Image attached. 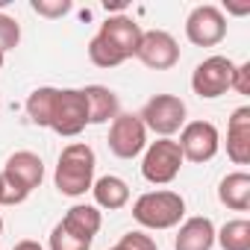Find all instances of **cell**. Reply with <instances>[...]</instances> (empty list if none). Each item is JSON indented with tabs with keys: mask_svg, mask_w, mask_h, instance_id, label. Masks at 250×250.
<instances>
[{
	"mask_svg": "<svg viewBox=\"0 0 250 250\" xmlns=\"http://www.w3.org/2000/svg\"><path fill=\"white\" fill-rule=\"evenodd\" d=\"M147 147V130L139 115L118 112V118L109 124V150L118 159H136Z\"/></svg>",
	"mask_w": 250,
	"mask_h": 250,
	"instance_id": "7",
	"label": "cell"
},
{
	"mask_svg": "<svg viewBox=\"0 0 250 250\" xmlns=\"http://www.w3.org/2000/svg\"><path fill=\"white\" fill-rule=\"evenodd\" d=\"M183 150L174 139H159L150 142L145 147V159H142V177L153 186H168L177 180L180 168H183Z\"/></svg>",
	"mask_w": 250,
	"mask_h": 250,
	"instance_id": "6",
	"label": "cell"
},
{
	"mask_svg": "<svg viewBox=\"0 0 250 250\" xmlns=\"http://www.w3.org/2000/svg\"><path fill=\"white\" fill-rule=\"evenodd\" d=\"M180 150H183V159L188 162H209L218 156L221 150V136H218V127L212 121H188L183 133H180Z\"/></svg>",
	"mask_w": 250,
	"mask_h": 250,
	"instance_id": "9",
	"label": "cell"
},
{
	"mask_svg": "<svg viewBox=\"0 0 250 250\" xmlns=\"http://www.w3.org/2000/svg\"><path fill=\"white\" fill-rule=\"evenodd\" d=\"M0 206H18L15 197H12V191H9V186L3 183V177H0Z\"/></svg>",
	"mask_w": 250,
	"mask_h": 250,
	"instance_id": "27",
	"label": "cell"
},
{
	"mask_svg": "<svg viewBox=\"0 0 250 250\" xmlns=\"http://www.w3.org/2000/svg\"><path fill=\"white\" fill-rule=\"evenodd\" d=\"M136 59L153 71H171L180 62V44L165 30H147V33H142Z\"/></svg>",
	"mask_w": 250,
	"mask_h": 250,
	"instance_id": "11",
	"label": "cell"
},
{
	"mask_svg": "<svg viewBox=\"0 0 250 250\" xmlns=\"http://www.w3.org/2000/svg\"><path fill=\"white\" fill-rule=\"evenodd\" d=\"M186 200L177 191H147L133 203V218L147 229H171L183 221Z\"/></svg>",
	"mask_w": 250,
	"mask_h": 250,
	"instance_id": "2",
	"label": "cell"
},
{
	"mask_svg": "<svg viewBox=\"0 0 250 250\" xmlns=\"http://www.w3.org/2000/svg\"><path fill=\"white\" fill-rule=\"evenodd\" d=\"M88 127V106L83 88H56L50 130L62 139H74Z\"/></svg>",
	"mask_w": 250,
	"mask_h": 250,
	"instance_id": "3",
	"label": "cell"
},
{
	"mask_svg": "<svg viewBox=\"0 0 250 250\" xmlns=\"http://www.w3.org/2000/svg\"><path fill=\"white\" fill-rule=\"evenodd\" d=\"M12 250H44V247H42L39 241H33V238H24V241H18Z\"/></svg>",
	"mask_w": 250,
	"mask_h": 250,
	"instance_id": "28",
	"label": "cell"
},
{
	"mask_svg": "<svg viewBox=\"0 0 250 250\" xmlns=\"http://www.w3.org/2000/svg\"><path fill=\"white\" fill-rule=\"evenodd\" d=\"M0 177H3V183L9 186L15 203H24L33 194V188L42 186V180H44V162L33 150H18V153H12L6 159L3 174H0Z\"/></svg>",
	"mask_w": 250,
	"mask_h": 250,
	"instance_id": "4",
	"label": "cell"
},
{
	"mask_svg": "<svg viewBox=\"0 0 250 250\" xmlns=\"http://www.w3.org/2000/svg\"><path fill=\"white\" fill-rule=\"evenodd\" d=\"M227 156L235 165L250 162V106H238L227 127Z\"/></svg>",
	"mask_w": 250,
	"mask_h": 250,
	"instance_id": "13",
	"label": "cell"
},
{
	"mask_svg": "<svg viewBox=\"0 0 250 250\" xmlns=\"http://www.w3.org/2000/svg\"><path fill=\"white\" fill-rule=\"evenodd\" d=\"M139 118L145 124V130L156 133L159 139H171L186 127V103L177 94H156L145 103Z\"/></svg>",
	"mask_w": 250,
	"mask_h": 250,
	"instance_id": "5",
	"label": "cell"
},
{
	"mask_svg": "<svg viewBox=\"0 0 250 250\" xmlns=\"http://www.w3.org/2000/svg\"><path fill=\"white\" fill-rule=\"evenodd\" d=\"M3 56H6V53H0V68H3Z\"/></svg>",
	"mask_w": 250,
	"mask_h": 250,
	"instance_id": "30",
	"label": "cell"
},
{
	"mask_svg": "<svg viewBox=\"0 0 250 250\" xmlns=\"http://www.w3.org/2000/svg\"><path fill=\"white\" fill-rule=\"evenodd\" d=\"M118 247L121 250H159L156 241L150 235H145V232H127V235H121Z\"/></svg>",
	"mask_w": 250,
	"mask_h": 250,
	"instance_id": "25",
	"label": "cell"
},
{
	"mask_svg": "<svg viewBox=\"0 0 250 250\" xmlns=\"http://www.w3.org/2000/svg\"><path fill=\"white\" fill-rule=\"evenodd\" d=\"M88 59H91L97 68H118L121 62H127V59H124V56H121V53H118V50H115L100 33L88 42Z\"/></svg>",
	"mask_w": 250,
	"mask_h": 250,
	"instance_id": "21",
	"label": "cell"
},
{
	"mask_svg": "<svg viewBox=\"0 0 250 250\" xmlns=\"http://www.w3.org/2000/svg\"><path fill=\"white\" fill-rule=\"evenodd\" d=\"M215 241L224 250H250V221L247 218L227 221L221 229H215Z\"/></svg>",
	"mask_w": 250,
	"mask_h": 250,
	"instance_id": "19",
	"label": "cell"
},
{
	"mask_svg": "<svg viewBox=\"0 0 250 250\" xmlns=\"http://www.w3.org/2000/svg\"><path fill=\"white\" fill-rule=\"evenodd\" d=\"M50 250H91V241H83V238L71 235L62 224H56L50 232Z\"/></svg>",
	"mask_w": 250,
	"mask_h": 250,
	"instance_id": "22",
	"label": "cell"
},
{
	"mask_svg": "<svg viewBox=\"0 0 250 250\" xmlns=\"http://www.w3.org/2000/svg\"><path fill=\"white\" fill-rule=\"evenodd\" d=\"M109 250H121V247H118V244H115V247H109Z\"/></svg>",
	"mask_w": 250,
	"mask_h": 250,
	"instance_id": "31",
	"label": "cell"
},
{
	"mask_svg": "<svg viewBox=\"0 0 250 250\" xmlns=\"http://www.w3.org/2000/svg\"><path fill=\"white\" fill-rule=\"evenodd\" d=\"M94 168H97L94 150L85 142H74L59 153L53 183L65 197H83L94 186Z\"/></svg>",
	"mask_w": 250,
	"mask_h": 250,
	"instance_id": "1",
	"label": "cell"
},
{
	"mask_svg": "<svg viewBox=\"0 0 250 250\" xmlns=\"http://www.w3.org/2000/svg\"><path fill=\"white\" fill-rule=\"evenodd\" d=\"M85 106H88V124H112L121 112L118 94L106 85H85Z\"/></svg>",
	"mask_w": 250,
	"mask_h": 250,
	"instance_id": "15",
	"label": "cell"
},
{
	"mask_svg": "<svg viewBox=\"0 0 250 250\" xmlns=\"http://www.w3.org/2000/svg\"><path fill=\"white\" fill-rule=\"evenodd\" d=\"M232 88L238 94H250V62L235 65V71H232Z\"/></svg>",
	"mask_w": 250,
	"mask_h": 250,
	"instance_id": "26",
	"label": "cell"
},
{
	"mask_svg": "<svg viewBox=\"0 0 250 250\" xmlns=\"http://www.w3.org/2000/svg\"><path fill=\"white\" fill-rule=\"evenodd\" d=\"M232 71H235V62L227 59V56H209L203 59L194 74H191V88L197 97L203 100H215L221 94H227L232 88Z\"/></svg>",
	"mask_w": 250,
	"mask_h": 250,
	"instance_id": "8",
	"label": "cell"
},
{
	"mask_svg": "<svg viewBox=\"0 0 250 250\" xmlns=\"http://www.w3.org/2000/svg\"><path fill=\"white\" fill-rule=\"evenodd\" d=\"M124 59H133L136 56V50H139V42H142V27L136 24V18H130V15H109L103 24H100V30H97Z\"/></svg>",
	"mask_w": 250,
	"mask_h": 250,
	"instance_id": "12",
	"label": "cell"
},
{
	"mask_svg": "<svg viewBox=\"0 0 250 250\" xmlns=\"http://www.w3.org/2000/svg\"><path fill=\"white\" fill-rule=\"evenodd\" d=\"M0 235H3V215H0Z\"/></svg>",
	"mask_w": 250,
	"mask_h": 250,
	"instance_id": "29",
	"label": "cell"
},
{
	"mask_svg": "<svg viewBox=\"0 0 250 250\" xmlns=\"http://www.w3.org/2000/svg\"><path fill=\"white\" fill-rule=\"evenodd\" d=\"M186 36L194 47H215L227 36V15L212 3H203V6L191 9V15L186 21Z\"/></svg>",
	"mask_w": 250,
	"mask_h": 250,
	"instance_id": "10",
	"label": "cell"
},
{
	"mask_svg": "<svg viewBox=\"0 0 250 250\" xmlns=\"http://www.w3.org/2000/svg\"><path fill=\"white\" fill-rule=\"evenodd\" d=\"M215 244V224L212 218H186L177 238H174V250H212Z\"/></svg>",
	"mask_w": 250,
	"mask_h": 250,
	"instance_id": "14",
	"label": "cell"
},
{
	"mask_svg": "<svg viewBox=\"0 0 250 250\" xmlns=\"http://www.w3.org/2000/svg\"><path fill=\"white\" fill-rule=\"evenodd\" d=\"M53 103H56V88H50V85H42L27 97V115L36 127H50Z\"/></svg>",
	"mask_w": 250,
	"mask_h": 250,
	"instance_id": "20",
	"label": "cell"
},
{
	"mask_svg": "<svg viewBox=\"0 0 250 250\" xmlns=\"http://www.w3.org/2000/svg\"><path fill=\"white\" fill-rule=\"evenodd\" d=\"M91 194H94V203L100 209H109V212L124 209V206L130 203V186L124 183L121 177H115V174H106V177L94 180Z\"/></svg>",
	"mask_w": 250,
	"mask_h": 250,
	"instance_id": "18",
	"label": "cell"
},
{
	"mask_svg": "<svg viewBox=\"0 0 250 250\" xmlns=\"http://www.w3.org/2000/svg\"><path fill=\"white\" fill-rule=\"evenodd\" d=\"M218 200L232 212H247L250 209V174L247 171L227 174L218 186Z\"/></svg>",
	"mask_w": 250,
	"mask_h": 250,
	"instance_id": "17",
	"label": "cell"
},
{
	"mask_svg": "<svg viewBox=\"0 0 250 250\" xmlns=\"http://www.w3.org/2000/svg\"><path fill=\"white\" fill-rule=\"evenodd\" d=\"M30 6L42 18H62L65 12H71V0H33Z\"/></svg>",
	"mask_w": 250,
	"mask_h": 250,
	"instance_id": "24",
	"label": "cell"
},
{
	"mask_svg": "<svg viewBox=\"0 0 250 250\" xmlns=\"http://www.w3.org/2000/svg\"><path fill=\"white\" fill-rule=\"evenodd\" d=\"M18 42H21V24H18L12 15H3V12H0V53L15 50Z\"/></svg>",
	"mask_w": 250,
	"mask_h": 250,
	"instance_id": "23",
	"label": "cell"
},
{
	"mask_svg": "<svg viewBox=\"0 0 250 250\" xmlns=\"http://www.w3.org/2000/svg\"><path fill=\"white\" fill-rule=\"evenodd\" d=\"M59 224H62L71 235H77V238H83V241H94V235H97L100 227H103V218H100L97 206L77 203V206H71V209L65 212V218H62Z\"/></svg>",
	"mask_w": 250,
	"mask_h": 250,
	"instance_id": "16",
	"label": "cell"
}]
</instances>
